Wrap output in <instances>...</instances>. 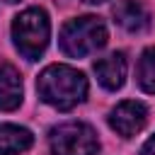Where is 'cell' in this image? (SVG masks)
I'll list each match as a JSON object with an SVG mask.
<instances>
[{
    "label": "cell",
    "instance_id": "cell-1",
    "mask_svg": "<svg viewBox=\"0 0 155 155\" xmlns=\"http://www.w3.org/2000/svg\"><path fill=\"white\" fill-rule=\"evenodd\" d=\"M36 90L46 104H51L61 111H68L85 99L87 80L80 70H75L70 65H48L41 70V75L36 80Z\"/></svg>",
    "mask_w": 155,
    "mask_h": 155
},
{
    "label": "cell",
    "instance_id": "cell-2",
    "mask_svg": "<svg viewBox=\"0 0 155 155\" xmlns=\"http://www.w3.org/2000/svg\"><path fill=\"white\" fill-rule=\"evenodd\" d=\"M58 41H61L63 53H68L73 58H82V56H90L107 44V27L99 17L85 15V17L65 22Z\"/></svg>",
    "mask_w": 155,
    "mask_h": 155
},
{
    "label": "cell",
    "instance_id": "cell-3",
    "mask_svg": "<svg viewBox=\"0 0 155 155\" xmlns=\"http://www.w3.org/2000/svg\"><path fill=\"white\" fill-rule=\"evenodd\" d=\"M48 34H51V24H48V17L44 10L39 7H29L24 12H19L12 22V39H15V46L17 51L29 58V61H36L46 46H48Z\"/></svg>",
    "mask_w": 155,
    "mask_h": 155
},
{
    "label": "cell",
    "instance_id": "cell-4",
    "mask_svg": "<svg viewBox=\"0 0 155 155\" xmlns=\"http://www.w3.org/2000/svg\"><path fill=\"white\" fill-rule=\"evenodd\" d=\"M48 145L53 155H97L99 153L97 133L80 121H68L51 128Z\"/></svg>",
    "mask_w": 155,
    "mask_h": 155
},
{
    "label": "cell",
    "instance_id": "cell-5",
    "mask_svg": "<svg viewBox=\"0 0 155 155\" xmlns=\"http://www.w3.org/2000/svg\"><path fill=\"white\" fill-rule=\"evenodd\" d=\"M145 119H148V109L143 102H136V99H126L121 104H116L109 114V126L124 136V138H131L136 136L143 126H145Z\"/></svg>",
    "mask_w": 155,
    "mask_h": 155
},
{
    "label": "cell",
    "instance_id": "cell-6",
    "mask_svg": "<svg viewBox=\"0 0 155 155\" xmlns=\"http://www.w3.org/2000/svg\"><path fill=\"white\" fill-rule=\"evenodd\" d=\"M126 70H128V65H126L124 53H109V56H104L94 63L97 80L107 90H119L126 82Z\"/></svg>",
    "mask_w": 155,
    "mask_h": 155
},
{
    "label": "cell",
    "instance_id": "cell-7",
    "mask_svg": "<svg viewBox=\"0 0 155 155\" xmlns=\"http://www.w3.org/2000/svg\"><path fill=\"white\" fill-rule=\"evenodd\" d=\"M22 102V78L15 65L0 63V111H12Z\"/></svg>",
    "mask_w": 155,
    "mask_h": 155
},
{
    "label": "cell",
    "instance_id": "cell-8",
    "mask_svg": "<svg viewBox=\"0 0 155 155\" xmlns=\"http://www.w3.org/2000/svg\"><path fill=\"white\" fill-rule=\"evenodd\" d=\"M114 19L126 31H140L148 27V15H145L143 5L136 0H119L114 5Z\"/></svg>",
    "mask_w": 155,
    "mask_h": 155
},
{
    "label": "cell",
    "instance_id": "cell-9",
    "mask_svg": "<svg viewBox=\"0 0 155 155\" xmlns=\"http://www.w3.org/2000/svg\"><path fill=\"white\" fill-rule=\"evenodd\" d=\"M31 133L15 124H0V155H17L31 148Z\"/></svg>",
    "mask_w": 155,
    "mask_h": 155
},
{
    "label": "cell",
    "instance_id": "cell-10",
    "mask_svg": "<svg viewBox=\"0 0 155 155\" xmlns=\"http://www.w3.org/2000/svg\"><path fill=\"white\" fill-rule=\"evenodd\" d=\"M138 82L145 92L155 94V46L145 48L138 61Z\"/></svg>",
    "mask_w": 155,
    "mask_h": 155
},
{
    "label": "cell",
    "instance_id": "cell-11",
    "mask_svg": "<svg viewBox=\"0 0 155 155\" xmlns=\"http://www.w3.org/2000/svg\"><path fill=\"white\" fill-rule=\"evenodd\" d=\"M140 155H155V136L145 140V145H143V150H140Z\"/></svg>",
    "mask_w": 155,
    "mask_h": 155
},
{
    "label": "cell",
    "instance_id": "cell-12",
    "mask_svg": "<svg viewBox=\"0 0 155 155\" xmlns=\"http://www.w3.org/2000/svg\"><path fill=\"white\" fill-rule=\"evenodd\" d=\"M82 2H92V5H97V2H104V0H82Z\"/></svg>",
    "mask_w": 155,
    "mask_h": 155
},
{
    "label": "cell",
    "instance_id": "cell-13",
    "mask_svg": "<svg viewBox=\"0 0 155 155\" xmlns=\"http://www.w3.org/2000/svg\"><path fill=\"white\" fill-rule=\"evenodd\" d=\"M5 2H17V0H5Z\"/></svg>",
    "mask_w": 155,
    "mask_h": 155
}]
</instances>
